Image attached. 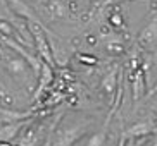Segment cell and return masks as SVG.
<instances>
[{
	"label": "cell",
	"instance_id": "cell-7",
	"mask_svg": "<svg viewBox=\"0 0 157 146\" xmlns=\"http://www.w3.org/2000/svg\"><path fill=\"white\" fill-rule=\"evenodd\" d=\"M154 131V126L150 122H142L133 126L131 129H128L124 133V137H133V136H143V134H148Z\"/></svg>",
	"mask_w": 157,
	"mask_h": 146
},
{
	"label": "cell",
	"instance_id": "cell-11",
	"mask_svg": "<svg viewBox=\"0 0 157 146\" xmlns=\"http://www.w3.org/2000/svg\"><path fill=\"white\" fill-rule=\"evenodd\" d=\"M66 2H67V5H69V7H71L73 10H76V5H78L79 0H66Z\"/></svg>",
	"mask_w": 157,
	"mask_h": 146
},
{
	"label": "cell",
	"instance_id": "cell-10",
	"mask_svg": "<svg viewBox=\"0 0 157 146\" xmlns=\"http://www.w3.org/2000/svg\"><path fill=\"white\" fill-rule=\"evenodd\" d=\"M109 23L114 27H119V26H123V17H121L119 14H112L111 17H109Z\"/></svg>",
	"mask_w": 157,
	"mask_h": 146
},
{
	"label": "cell",
	"instance_id": "cell-1",
	"mask_svg": "<svg viewBox=\"0 0 157 146\" xmlns=\"http://www.w3.org/2000/svg\"><path fill=\"white\" fill-rule=\"evenodd\" d=\"M0 41H4V43H7V45L10 46V48H14L16 52H17L19 55H23L24 60L29 64V67H31L33 74H35V78H40V74H42V69L43 65H45V60H42L40 57H36V55L29 53V52H26L21 45H17L14 40L10 36H5V35H0Z\"/></svg>",
	"mask_w": 157,
	"mask_h": 146
},
{
	"label": "cell",
	"instance_id": "cell-6",
	"mask_svg": "<svg viewBox=\"0 0 157 146\" xmlns=\"http://www.w3.org/2000/svg\"><path fill=\"white\" fill-rule=\"evenodd\" d=\"M117 76H119V72H117V69H112V71H109V74H107L105 78H104V81H102V84H104V89H105L109 95H114L116 96V88H117Z\"/></svg>",
	"mask_w": 157,
	"mask_h": 146
},
{
	"label": "cell",
	"instance_id": "cell-3",
	"mask_svg": "<svg viewBox=\"0 0 157 146\" xmlns=\"http://www.w3.org/2000/svg\"><path fill=\"white\" fill-rule=\"evenodd\" d=\"M9 5L12 7V10H14V12L17 14V16H21V17H26L28 21H33V23L42 24L40 17H36V16H35L33 9L29 7L28 4H24L23 0H9Z\"/></svg>",
	"mask_w": 157,
	"mask_h": 146
},
{
	"label": "cell",
	"instance_id": "cell-5",
	"mask_svg": "<svg viewBox=\"0 0 157 146\" xmlns=\"http://www.w3.org/2000/svg\"><path fill=\"white\" fill-rule=\"evenodd\" d=\"M52 79H54L52 65H48L45 62V65H43V69H42V74H40V86H38L36 89H35V93H33V98H35V100H38V96L42 95V91L52 82Z\"/></svg>",
	"mask_w": 157,
	"mask_h": 146
},
{
	"label": "cell",
	"instance_id": "cell-2",
	"mask_svg": "<svg viewBox=\"0 0 157 146\" xmlns=\"http://www.w3.org/2000/svg\"><path fill=\"white\" fill-rule=\"evenodd\" d=\"M138 43L147 48V50H154L157 45V16H154V19L147 26L142 29V33L138 35Z\"/></svg>",
	"mask_w": 157,
	"mask_h": 146
},
{
	"label": "cell",
	"instance_id": "cell-8",
	"mask_svg": "<svg viewBox=\"0 0 157 146\" xmlns=\"http://www.w3.org/2000/svg\"><path fill=\"white\" fill-rule=\"evenodd\" d=\"M47 10L50 12V17H66L67 14V5H64L60 0H52L47 5Z\"/></svg>",
	"mask_w": 157,
	"mask_h": 146
},
{
	"label": "cell",
	"instance_id": "cell-9",
	"mask_svg": "<svg viewBox=\"0 0 157 146\" xmlns=\"http://www.w3.org/2000/svg\"><path fill=\"white\" fill-rule=\"evenodd\" d=\"M143 69H135V79H133V100H140L143 93Z\"/></svg>",
	"mask_w": 157,
	"mask_h": 146
},
{
	"label": "cell",
	"instance_id": "cell-12",
	"mask_svg": "<svg viewBox=\"0 0 157 146\" xmlns=\"http://www.w3.org/2000/svg\"><path fill=\"white\" fill-rule=\"evenodd\" d=\"M0 96L4 98V96H7V91H5V88H4V84L0 82Z\"/></svg>",
	"mask_w": 157,
	"mask_h": 146
},
{
	"label": "cell",
	"instance_id": "cell-4",
	"mask_svg": "<svg viewBox=\"0 0 157 146\" xmlns=\"http://www.w3.org/2000/svg\"><path fill=\"white\" fill-rule=\"evenodd\" d=\"M28 122H24V119L21 120H14V122H9L5 126H0V141H10L17 136V133L24 127Z\"/></svg>",
	"mask_w": 157,
	"mask_h": 146
}]
</instances>
